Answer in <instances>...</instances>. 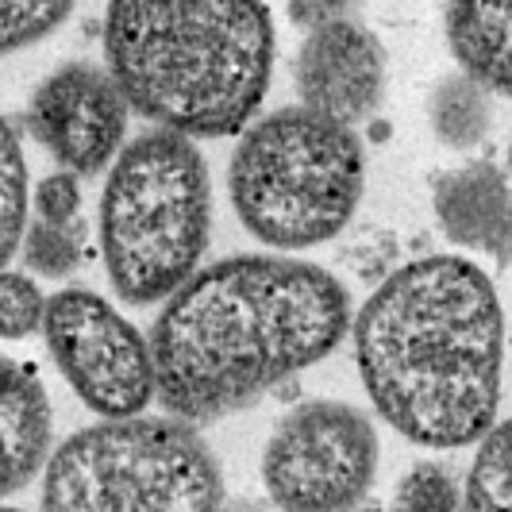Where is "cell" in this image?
<instances>
[{
  "label": "cell",
  "mask_w": 512,
  "mask_h": 512,
  "mask_svg": "<svg viewBox=\"0 0 512 512\" xmlns=\"http://www.w3.org/2000/svg\"><path fill=\"white\" fill-rule=\"evenodd\" d=\"M104 62L124 101L162 131L243 135L274 74V16L251 0H116Z\"/></svg>",
  "instance_id": "3"
},
{
  "label": "cell",
  "mask_w": 512,
  "mask_h": 512,
  "mask_svg": "<svg viewBox=\"0 0 512 512\" xmlns=\"http://www.w3.org/2000/svg\"><path fill=\"white\" fill-rule=\"evenodd\" d=\"M74 12L70 0H0V54H12L51 35Z\"/></svg>",
  "instance_id": "19"
},
{
  "label": "cell",
  "mask_w": 512,
  "mask_h": 512,
  "mask_svg": "<svg viewBox=\"0 0 512 512\" xmlns=\"http://www.w3.org/2000/svg\"><path fill=\"white\" fill-rule=\"evenodd\" d=\"M289 16H293L297 24H305L308 31H316V27L343 20V16H347V8H339V4H293V8H289Z\"/></svg>",
  "instance_id": "22"
},
{
  "label": "cell",
  "mask_w": 512,
  "mask_h": 512,
  "mask_svg": "<svg viewBox=\"0 0 512 512\" xmlns=\"http://www.w3.org/2000/svg\"><path fill=\"white\" fill-rule=\"evenodd\" d=\"M509 166H512V143H509Z\"/></svg>",
  "instance_id": "25"
},
{
  "label": "cell",
  "mask_w": 512,
  "mask_h": 512,
  "mask_svg": "<svg viewBox=\"0 0 512 512\" xmlns=\"http://www.w3.org/2000/svg\"><path fill=\"white\" fill-rule=\"evenodd\" d=\"M443 31L462 74L486 93L512 97V4H451Z\"/></svg>",
  "instance_id": "13"
},
{
  "label": "cell",
  "mask_w": 512,
  "mask_h": 512,
  "mask_svg": "<svg viewBox=\"0 0 512 512\" xmlns=\"http://www.w3.org/2000/svg\"><path fill=\"white\" fill-rule=\"evenodd\" d=\"M0 189H4V239H0V258L12 262L24 247L27 235V166L24 143H20V124L4 120V147H0Z\"/></svg>",
  "instance_id": "16"
},
{
  "label": "cell",
  "mask_w": 512,
  "mask_h": 512,
  "mask_svg": "<svg viewBox=\"0 0 512 512\" xmlns=\"http://www.w3.org/2000/svg\"><path fill=\"white\" fill-rule=\"evenodd\" d=\"M389 512H470L466 509V493L459 482L436 466V462H420L401 478V486L393 493V509Z\"/></svg>",
  "instance_id": "18"
},
{
  "label": "cell",
  "mask_w": 512,
  "mask_h": 512,
  "mask_svg": "<svg viewBox=\"0 0 512 512\" xmlns=\"http://www.w3.org/2000/svg\"><path fill=\"white\" fill-rule=\"evenodd\" d=\"M0 432H4V493L24 489L51 451V397L27 362L4 359L0 389Z\"/></svg>",
  "instance_id": "12"
},
{
  "label": "cell",
  "mask_w": 512,
  "mask_h": 512,
  "mask_svg": "<svg viewBox=\"0 0 512 512\" xmlns=\"http://www.w3.org/2000/svg\"><path fill=\"white\" fill-rule=\"evenodd\" d=\"M378 432L343 401H305L274 428L262 482L282 512H351L374 486Z\"/></svg>",
  "instance_id": "7"
},
{
  "label": "cell",
  "mask_w": 512,
  "mask_h": 512,
  "mask_svg": "<svg viewBox=\"0 0 512 512\" xmlns=\"http://www.w3.org/2000/svg\"><path fill=\"white\" fill-rule=\"evenodd\" d=\"M81 181L70 170H58L35 185V220L43 224H77L81 216Z\"/></svg>",
  "instance_id": "21"
},
{
  "label": "cell",
  "mask_w": 512,
  "mask_h": 512,
  "mask_svg": "<svg viewBox=\"0 0 512 512\" xmlns=\"http://www.w3.org/2000/svg\"><path fill=\"white\" fill-rule=\"evenodd\" d=\"M362 512H382V509H362Z\"/></svg>",
  "instance_id": "26"
},
{
  "label": "cell",
  "mask_w": 512,
  "mask_h": 512,
  "mask_svg": "<svg viewBox=\"0 0 512 512\" xmlns=\"http://www.w3.org/2000/svg\"><path fill=\"white\" fill-rule=\"evenodd\" d=\"M366 154L355 128L308 108H278L239 135L228 189L239 224L278 251L328 243L355 216Z\"/></svg>",
  "instance_id": "5"
},
{
  "label": "cell",
  "mask_w": 512,
  "mask_h": 512,
  "mask_svg": "<svg viewBox=\"0 0 512 512\" xmlns=\"http://www.w3.org/2000/svg\"><path fill=\"white\" fill-rule=\"evenodd\" d=\"M212 231V185L201 147L143 131L112 162L101 197V255L128 305L174 297L201 274Z\"/></svg>",
  "instance_id": "4"
},
{
  "label": "cell",
  "mask_w": 512,
  "mask_h": 512,
  "mask_svg": "<svg viewBox=\"0 0 512 512\" xmlns=\"http://www.w3.org/2000/svg\"><path fill=\"white\" fill-rule=\"evenodd\" d=\"M432 208H436L439 231L455 247L512 266V185L497 162L478 158L436 174Z\"/></svg>",
  "instance_id": "11"
},
{
  "label": "cell",
  "mask_w": 512,
  "mask_h": 512,
  "mask_svg": "<svg viewBox=\"0 0 512 512\" xmlns=\"http://www.w3.org/2000/svg\"><path fill=\"white\" fill-rule=\"evenodd\" d=\"M47 301L51 297H43L39 285L31 282V278L8 270L0 278V324H4V339H24L35 328H43Z\"/></svg>",
  "instance_id": "20"
},
{
  "label": "cell",
  "mask_w": 512,
  "mask_h": 512,
  "mask_svg": "<svg viewBox=\"0 0 512 512\" xmlns=\"http://www.w3.org/2000/svg\"><path fill=\"white\" fill-rule=\"evenodd\" d=\"M4 512H24V509H12V505H8V509H4Z\"/></svg>",
  "instance_id": "24"
},
{
  "label": "cell",
  "mask_w": 512,
  "mask_h": 512,
  "mask_svg": "<svg viewBox=\"0 0 512 512\" xmlns=\"http://www.w3.org/2000/svg\"><path fill=\"white\" fill-rule=\"evenodd\" d=\"M351 328V297L324 266L235 255L166 301L151 335L158 401L185 424L255 405L328 359Z\"/></svg>",
  "instance_id": "1"
},
{
  "label": "cell",
  "mask_w": 512,
  "mask_h": 512,
  "mask_svg": "<svg viewBox=\"0 0 512 512\" xmlns=\"http://www.w3.org/2000/svg\"><path fill=\"white\" fill-rule=\"evenodd\" d=\"M462 493L470 512H512V416L482 439Z\"/></svg>",
  "instance_id": "15"
},
{
  "label": "cell",
  "mask_w": 512,
  "mask_h": 512,
  "mask_svg": "<svg viewBox=\"0 0 512 512\" xmlns=\"http://www.w3.org/2000/svg\"><path fill=\"white\" fill-rule=\"evenodd\" d=\"M224 512H262V509H258V505H243V501H239V505H224Z\"/></svg>",
  "instance_id": "23"
},
{
  "label": "cell",
  "mask_w": 512,
  "mask_h": 512,
  "mask_svg": "<svg viewBox=\"0 0 512 512\" xmlns=\"http://www.w3.org/2000/svg\"><path fill=\"white\" fill-rule=\"evenodd\" d=\"M43 512H224V474L178 416L101 420L51 455Z\"/></svg>",
  "instance_id": "6"
},
{
  "label": "cell",
  "mask_w": 512,
  "mask_h": 512,
  "mask_svg": "<svg viewBox=\"0 0 512 512\" xmlns=\"http://www.w3.org/2000/svg\"><path fill=\"white\" fill-rule=\"evenodd\" d=\"M293 77L301 108L355 128L378 112L385 97V51L366 27L343 16L301 39Z\"/></svg>",
  "instance_id": "10"
},
{
  "label": "cell",
  "mask_w": 512,
  "mask_h": 512,
  "mask_svg": "<svg viewBox=\"0 0 512 512\" xmlns=\"http://www.w3.org/2000/svg\"><path fill=\"white\" fill-rule=\"evenodd\" d=\"M85 258V224H43L35 220L24 235V262L43 278H66Z\"/></svg>",
  "instance_id": "17"
},
{
  "label": "cell",
  "mask_w": 512,
  "mask_h": 512,
  "mask_svg": "<svg viewBox=\"0 0 512 512\" xmlns=\"http://www.w3.org/2000/svg\"><path fill=\"white\" fill-rule=\"evenodd\" d=\"M355 362L370 405L393 432L432 451L486 439L505 362L493 278L462 255L401 266L355 316Z\"/></svg>",
  "instance_id": "2"
},
{
  "label": "cell",
  "mask_w": 512,
  "mask_h": 512,
  "mask_svg": "<svg viewBox=\"0 0 512 512\" xmlns=\"http://www.w3.org/2000/svg\"><path fill=\"white\" fill-rule=\"evenodd\" d=\"M43 335L62 378L104 420H131L158 397L151 339L97 293H54Z\"/></svg>",
  "instance_id": "8"
},
{
  "label": "cell",
  "mask_w": 512,
  "mask_h": 512,
  "mask_svg": "<svg viewBox=\"0 0 512 512\" xmlns=\"http://www.w3.org/2000/svg\"><path fill=\"white\" fill-rule=\"evenodd\" d=\"M27 128L70 174H101L120 158L128 101L108 70L70 62L47 74L27 101Z\"/></svg>",
  "instance_id": "9"
},
{
  "label": "cell",
  "mask_w": 512,
  "mask_h": 512,
  "mask_svg": "<svg viewBox=\"0 0 512 512\" xmlns=\"http://www.w3.org/2000/svg\"><path fill=\"white\" fill-rule=\"evenodd\" d=\"M428 120L443 147L451 151H474L493 128V104L489 93L474 77L447 74L428 97Z\"/></svg>",
  "instance_id": "14"
}]
</instances>
